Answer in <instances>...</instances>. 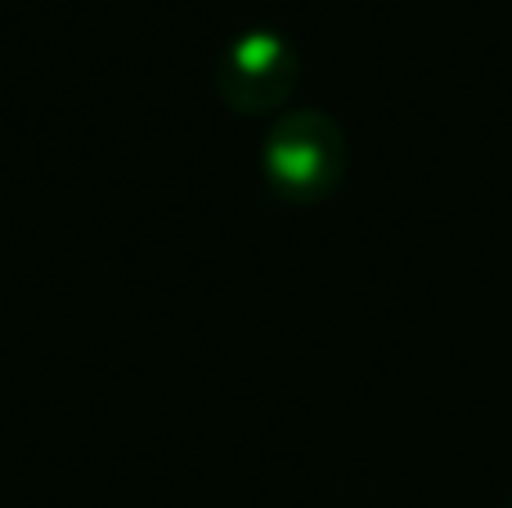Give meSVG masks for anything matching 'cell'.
<instances>
[{"label":"cell","mask_w":512,"mask_h":508,"mask_svg":"<svg viewBox=\"0 0 512 508\" xmlns=\"http://www.w3.org/2000/svg\"><path fill=\"white\" fill-rule=\"evenodd\" d=\"M346 131L324 108H288L270 122L261 144V176L279 203L315 207L346 180Z\"/></svg>","instance_id":"1"},{"label":"cell","mask_w":512,"mask_h":508,"mask_svg":"<svg viewBox=\"0 0 512 508\" xmlns=\"http://www.w3.org/2000/svg\"><path fill=\"white\" fill-rule=\"evenodd\" d=\"M216 99L239 117H279L288 113L301 86V54L274 27H248L221 50L212 72Z\"/></svg>","instance_id":"2"},{"label":"cell","mask_w":512,"mask_h":508,"mask_svg":"<svg viewBox=\"0 0 512 508\" xmlns=\"http://www.w3.org/2000/svg\"><path fill=\"white\" fill-rule=\"evenodd\" d=\"M508 508H512V500H508Z\"/></svg>","instance_id":"3"}]
</instances>
